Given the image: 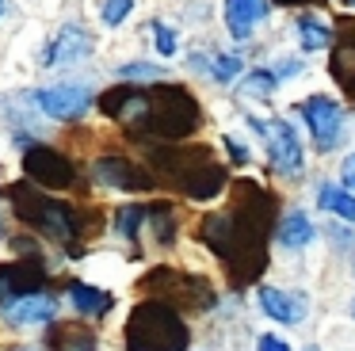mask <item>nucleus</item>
<instances>
[{
  "label": "nucleus",
  "instance_id": "0eeeda50",
  "mask_svg": "<svg viewBox=\"0 0 355 351\" xmlns=\"http://www.w3.org/2000/svg\"><path fill=\"white\" fill-rule=\"evenodd\" d=\"M256 302H260L263 317L279 320V325H302L309 313L306 294H291V290H279V286H260Z\"/></svg>",
  "mask_w": 355,
  "mask_h": 351
},
{
  "label": "nucleus",
  "instance_id": "a211bd4d",
  "mask_svg": "<svg viewBox=\"0 0 355 351\" xmlns=\"http://www.w3.org/2000/svg\"><path fill=\"white\" fill-rule=\"evenodd\" d=\"M195 65L207 69L210 80H218V84H233L241 76V58H237V53H210V58H195Z\"/></svg>",
  "mask_w": 355,
  "mask_h": 351
},
{
  "label": "nucleus",
  "instance_id": "f3484780",
  "mask_svg": "<svg viewBox=\"0 0 355 351\" xmlns=\"http://www.w3.org/2000/svg\"><path fill=\"white\" fill-rule=\"evenodd\" d=\"M313 237H317V229L309 225V218H306L302 210H291V214L283 218V225H279V241H283L286 248H294V252L306 248Z\"/></svg>",
  "mask_w": 355,
  "mask_h": 351
},
{
  "label": "nucleus",
  "instance_id": "412c9836",
  "mask_svg": "<svg viewBox=\"0 0 355 351\" xmlns=\"http://www.w3.org/2000/svg\"><path fill=\"white\" fill-rule=\"evenodd\" d=\"M146 214H149L146 206H123V210H119V233H123V237H138Z\"/></svg>",
  "mask_w": 355,
  "mask_h": 351
},
{
  "label": "nucleus",
  "instance_id": "c85d7f7f",
  "mask_svg": "<svg viewBox=\"0 0 355 351\" xmlns=\"http://www.w3.org/2000/svg\"><path fill=\"white\" fill-rule=\"evenodd\" d=\"M4 8H8V0H0V15H4Z\"/></svg>",
  "mask_w": 355,
  "mask_h": 351
},
{
  "label": "nucleus",
  "instance_id": "1a4fd4ad",
  "mask_svg": "<svg viewBox=\"0 0 355 351\" xmlns=\"http://www.w3.org/2000/svg\"><path fill=\"white\" fill-rule=\"evenodd\" d=\"M58 313V302L50 294H27V298H16V302L4 305V320L12 328H31V325H50Z\"/></svg>",
  "mask_w": 355,
  "mask_h": 351
},
{
  "label": "nucleus",
  "instance_id": "7ed1b4c3",
  "mask_svg": "<svg viewBox=\"0 0 355 351\" xmlns=\"http://www.w3.org/2000/svg\"><path fill=\"white\" fill-rule=\"evenodd\" d=\"M35 103L46 119H58V122H69V119H80V114L92 107L96 92L88 80H62V84H50V88H39L35 92Z\"/></svg>",
  "mask_w": 355,
  "mask_h": 351
},
{
  "label": "nucleus",
  "instance_id": "473e14b6",
  "mask_svg": "<svg viewBox=\"0 0 355 351\" xmlns=\"http://www.w3.org/2000/svg\"><path fill=\"white\" fill-rule=\"evenodd\" d=\"M306 351H317V348H306Z\"/></svg>",
  "mask_w": 355,
  "mask_h": 351
},
{
  "label": "nucleus",
  "instance_id": "39448f33",
  "mask_svg": "<svg viewBox=\"0 0 355 351\" xmlns=\"http://www.w3.org/2000/svg\"><path fill=\"white\" fill-rule=\"evenodd\" d=\"M16 210L24 214L31 225H39L42 233H54V237H73V214L65 203H54L46 195H31V191H16Z\"/></svg>",
  "mask_w": 355,
  "mask_h": 351
},
{
  "label": "nucleus",
  "instance_id": "6ab92c4d",
  "mask_svg": "<svg viewBox=\"0 0 355 351\" xmlns=\"http://www.w3.org/2000/svg\"><path fill=\"white\" fill-rule=\"evenodd\" d=\"M275 88H279L275 69H256V73H248V80L241 84V92H248V96H256V99H268Z\"/></svg>",
  "mask_w": 355,
  "mask_h": 351
},
{
  "label": "nucleus",
  "instance_id": "4be33fe9",
  "mask_svg": "<svg viewBox=\"0 0 355 351\" xmlns=\"http://www.w3.org/2000/svg\"><path fill=\"white\" fill-rule=\"evenodd\" d=\"M153 42H157V53H161V58H172L176 46H180V38H176L172 27H164L161 19H153Z\"/></svg>",
  "mask_w": 355,
  "mask_h": 351
},
{
  "label": "nucleus",
  "instance_id": "2f4dec72",
  "mask_svg": "<svg viewBox=\"0 0 355 351\" xmlns=\"http://www.w3.org/2000/svg\"><path fill=\"white\" fill-rule=\"evenodd\" d=\"M19 351H31V348H19Z\"/></svg>",
  "mask_w": 355,
  "mask_h": 351
},
{
  "label": "nucleus",
  "instance_id": "7c9ffc66",
  "mask_svg": "<svg viewBox=\"0 0 355 351\" xmlns=\"http://www.w3.org/2000/svg\"><path fill=\"white\" fill-rule=\"evenodd\" d=\"M352 317H355V302H352Z\"/></svg>",
  "mask_w": 355,
  "mask_h": 351
},
{
  "label": "nucleus",
  "instance_id": "f03ea898",
  "mask_svg": "<svg viewBox=\"0 0 355 351\" xmlns=\"http://www.w3.org/2000/svg\"><path fill=\"white\" fill-rule=\"evenodd\" d=\"M248 126L263 137L268 160H271L275 172H283V176L302 172L306 157H302V137H298V130H294V122H286V119H248Z\"/></svg>",
  "mask_w": 355,
  "mask_h": 351
},
{
  "label": "nucleus",
  "instance_id": "aec40b11",
  "mask_svg": "<svg viewBox=\"0 0 355 351\" xmlns=\"http://www.w3.org/2000/svg\"><path fill=\"white\" fill-rule=\"evenodd\" d=\"M119 80H164V69L149 65V61H134V65L119 69Z\"/></svg>",
  "mask_w": 355,
  "mask_h": 351
},
{
  "label": "nucleus",
  "instance_id": "6e6552de",
  "mask_svg": "<svg viewBox=\"0 0 355 351\" xmlns=\"http://www.w3.org/2000/svg\"><path fill=\"white\" fill-rule=\"evenodd\" d=\"M88 53H92V35L77 23H65L54 35V42L46 46V53H42V65H73Z\"/></svg>",
  "mask_w": 355,
  "mask_h": 351
},
{
  "label": "nucleus",
  "instance_id": "dca6fc26",
  "mask_svg": "<svg viewBox=\"0 0 355 351\" xmlns=\"http://www.w3.org/2000/svg\"><path fill=\"white\" fill-rule=\"evenodd\" d=\"M317 206L344 221H355V195L347 187H336V183H321L317 187Z\"/></svg>",
  "mask_w": 355,
  "mask_h": 351
},
{
  "label": "nucleus",
  "instance_id": "a878e982",
  "mask_svg": "<svg viewBox=\"0 0 355 351\" xmlns=\"http://www.w3.org/2000/svg\"><path fill=\"white\" fill-rule=\"evenodd\" d=\"M340 180H344V187L355 195V153H352V157H344V164H340Z\"/></svg>",
  "mask_w": 355,
  "mask_h": 351
},
{
  "label": "nucleus",
  "instance_id": "2eb2a0df",
  "mask_svg": "<svg viewBox=\"0 0 355 351\" xmlns=\"http://www.w3.org/2000/svg\"><path fill=\"white\" fill-rule=\"evenodd\" d=\"M69 294H73V305H77L85 317H103V313L115 305V298L107 294V290H100V286H88V282H73L69 286Z\"/></svg>",
  "mask_w": 355,
  "mask_h": 351
},
{
  "label": "nucleus",
  "instance_id": "393cba45",
  "mask_svg": "<svg viewBox=\"0 0 355 351\" xmlns=\"http://www.w3.org/2000/svg\"><path fill=\"white\" fill-rule=\"evenodd\" d=\"M256 351H291V343L279 340V336H271V332H263L260 340H256Z\"/></svg>",
  "mask_w": 355,
  "mask_h": 351
},
{
  "label": "nucleus",
  "instance_id": "f8f14e48",
  "mask_svg": "<svg viewBox=\"0 0 355 351\" xmlns=\"http://www.w3.org/2000/svg\"><path fill=\"white\" fill-rule=\"evenodd\" d=\"M27 294H39V275L27 271L24 264L19 267H0V305H8V298H27Z\"/></svg>",
  "mask_w": 355,
  "mask_h": 351
},
{
  "label": "nucleus",
  "instance_id": "20e7f679",
  "mask_svg": "<svg viewBox=\"0 0 355 351\" xmlns=\"http://www.w3.org/2000/svg\"><path fill=\"white\" fill-rule=\"evenodd\" d=\"M298 114L306 119L309 134H313V145L321 153H332L340 142H344V111L332 96H309L298 103Z\"/></svg>",
  "mask_w": 355,
  "mask_h": 351
},
{
  "label": "nucleus",
  "instance_id": "9b49d317",
  "mask_svg": "<svg viewBox=\"0 0 355 351\" xmlns=\"http://www.w3.org/2000/svg\"><path fill=\"white\" fill-rule=\"evenodd\" d=\"M92 172H96V180H100V183L119 187V191H138V187H146V176H141L138 168L130 164V160H123V157H100V160L92 164Z\"/></svg>",
  "mask_w": 355,
  "mask_h": 351
},
{
  "label": "nucleus",
  "instance_id": "9d476101",
  "mask_svg": "<svg viewBox=\"0 0 355 351\" xmlns=\"http://www.w3.org/2000/svg\"><path fill=\"white\" fill-rule=\"evenodd\" d=\"M271 12V0H225L222 4V15H225V31L233 38H248Z\"/></svg>",
  "mask_w": 355,
  "mask_h": 351
},
{
  "label": "nucleus",
  "instance_id": "423d86ee",
  "mask_svg": "<svg viewBox=\"0 0 355 351\" xmlns=\"http://www.w3.org/2000/svg\"><path fill=\"white\" fill-rule=\"evenodd\" d=\"M24 172L31 176L35 183H46V187H69L73 183V164L62 157V153L50 149V145H35V149H27Z\"/></svg>",
  "mask_w": 355,
  "mask_h": 351
},
{
  "label": "nucleus",
  "instance_id": "f257e3e1",
  "mask_svg": "<svg viewBox=\"0 0 355 351\" xmlns=\"http://www.w3.org/2000/svg\"><path fill=\"white\" fill-rule=\"evenodd\" d=\"M126 343H130V351H184L187 328L180 325V317L172 309L149 302L134 309L130 328H126Z\"/></svg>",
  "mask_w": 355,
  "mask_h": 351
},
{
  "label": "nucleus",
  "instance_id": "ddd939ff",
  "mask_svg": "<svg viewBox=\"0 0 355 351\" xmlns=\"http://www.w3.org/2000/svg\"><path fill=\"white\" fill-rule=\"evenodd\" d=\"M332 76L340 80V88L355 96V27L344 31L332 50Z\"/></svg>",
  "mask_w": 355,
  "mask_h": 351
},
{
  "label": "nucleus",
  "instance_id": "4468645a",
  "mask_svg": "<svg viewBox=\"0 0 355 351\" xmlns=\"http://www.w3.org/2000/svg\"><path fill=\"white\" fill-rule=\"evenodd\" d=\"M294 31H298V46L306 53H321L332 46V27L321 15H298V19H294Z\"/></svg>",
  "mask_w": 355,
  "mask_h": 351
},
{
  "label": "nucleus",
  "instance_id": "b1692460",
  "mask_svg": "<svg viewBox=\"0 0 355 351\" xmlns=\"http://www.w3.org/2000/svg\"><path fill=\"white\" fill-rule=\"evenodd\" d=\"M58 351H96V343H92L88 332H73V336H65V340L58 343Z\"/></svg>",
  "mask_w": 355,
  "mask_h": 351
},
{
  "label": "nucleus",
  "instance_id": "bb28decb",
  "mask_svg": "<svg viewBox=\"0 0 355 351\" xmlns=\"http://www.w3.org/2000/svg\"><path fill=\"white\" fill-rule=\"evenodd\" d=\"M225 149H230V157L237 160V164H245V160H248V149L237 142V137H225Z\"/></svg>",
  "mask_w": 355,
  "mask_h": 351
},
{
  "label": "nucleus",
  "instance_id": "cd10ccee",
  "mask_svg": "<svg viewBox=\"0 0 355 351\" xmlns=\"http://www.w3.org/2000/svg\"><path fill=\"white\" fill-rule=\"evenodd\" d=\"M283 4H309V0H283Z\"/></svg>",
  "mask_w": 355,
  "mask_h": 351
},
{
  "label": "nucleus",
  "instance_id": "c756f323",
  "mask_svg": "<svg viewBox=\"0 0 355 351\" xmlns=\"http://www.w3.org/2000/svg\"><path fill=\"white\" fill-rule=\"evenodd\" d=\"M0 237H4V221H0Z\"/></svg>",
  "mask_w": 355,
  "mask_h": 351
},
{
  "label": "nucleus",
  "instance_id": "5701e85b",
  "mask_svg": "<svg viewBox=\"0 0 355 351\" xmlns=\"http://www.w3.org/2000/svg\"><path fill=\"white\" fill-rule=\"evenodd\" d=\"M130 12H134V0H103V23L107 27H119Z\"/></svg>",
  "mask_w": 355,
  "mask_h": 351
}]
</instances>
